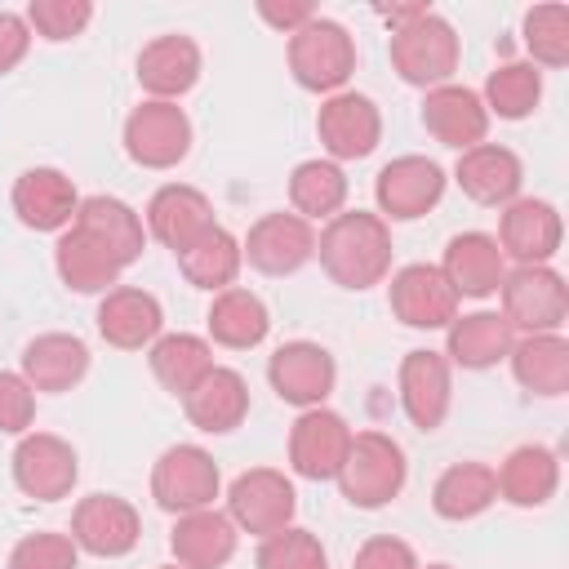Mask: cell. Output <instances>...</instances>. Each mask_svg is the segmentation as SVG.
Here are the masks:
<instances>
[{"label": "cell", "instance_id": "cell-7", "mask_svg": "<svg viewBox=\"0 0 569 569\" xmlns=\"http://www.w3.org/2000/svg\"><path fill=\"white\" fill-rule=\"evenodd\" d=\"M293 511H298V493H293L289 476L276 467L240 471L227 489V516L244 533H258V538L280 533L293 525Z\"/></svg>", "mask_w": 569, "mask_h": 569}, {"label": "cell", "instance_id": "cell-30", "mask_svg": "<svg viewBox=\"0 0 569 569\" xmlns=\"http://www.w3.org/2000/svg\"><path fill=\"white\" fill-rule=\"evenodd\" d=\"M498 498L511 507H542L560 489V458L547 445H520L507 453V462L493 471Z\"/></svg>", "mask_w": 569, "mask_h": 569}, {"label": "cell", "instance_id": "cell-26", "mask_svg": "<svg viewBox=\"0 0 569 569\" xmlns=\"http://www.w3.org/2000/svg\"><path fill=\"white\" fill-rule=\"evenodd\" d=\"M440 276L449 280V289L458 298H489L498 293L507 267H502V249L493 236L485 231H462L445 244V258H440Z\"/></svg>", "mask_w": 569, "mask_h": 569}, {"label": "cell", "instance_id": "cell-43", "mask_svg": "<svg viewBox=\"0 0 569 569\" xmlns=\"http://www.w3.org/2000/svg\"><path fill=\"white\" fill-rule=\"evenodd\" d=\"M9 569H80V547L71 533H27L9 551Z\"/></svg>", "mask_w": 569, "mask_h": 569}, {"label": "cell", "instance_id": "cell-37", "mask_svg": "<svg viewBox=\"0 0 569 569\" xmlns=\"http://www.w3.org/2000/svg\"><path fill=\"white\" fill-rule=\"evenodd\" d=\"M240 262H244L240 240H236L227 227H209L191 249H182V253H178L182 276H187L196 289H209V293L231 289V284H236V276H240Z\"/></svg>", "mask_w": 569, "mask_h": 569}, {"label": "cell", "instance_id": "cell-8", "mask_svg": "<svg viewBox=\"0 0 569 569\" xmlns=\"http://www.w3.org/2000/svg\"><path fill=\"white\" fill-rule=\"evenodd\" d=\"M316 133H320V147L333 156V164L338 160H365L382 142V111L369 93L342 89V93H329L320 102Z\"/></svg>", "mask_w": 569, "mask_h": 569}, {"label": "cell", "instance_id": "cell-46", "mask_svg": "<svg viewBox=\"0 0 569 569\" xmlns=\"http://www.w3.org/2000/svg\"><path fill=\"white\" fill-rule=\"evenodd\" d=\"M27 49H31V27H27V18L0 9V76L13 71V67L27 58Z\"/></svg>", "mask_w": 569, "mask_h": 569}, {"label": "cell", "instance_id": "cell-23", "mask_svg": "<svg viewBox=\"0 0 569 569\" xmlns=\"http://www.w3.org/2000/svg\"><path fill=\"white\" fill-rule=\"evenodd\" d=\"M453 178H458L462 196L476 200V204H511V200H520L525 164H520V156L511 147L480 142L471 151H458Z\"/></svg>", "mask_w": 569, "mask_h": 569}, {"label": "cell", "instance_id": "cell-13", "mask_svg": "<svg viewBox=\"0 0 569 569\" xmlns=\"http://www.w3.org/2000/svg\"><path fill=\"white\" fill-rule=\"evenodd\" d=\"M13 485L36 498V502H58L71 493L76 476H80V462H76V449L53 436V431H31L18 440L13 449Z\"/></svg>", "mask_w": 569, "mask_h": 569}, {"label": "cell", "instance_id": "cell-25", "mask_svg": "<svg viewBox=\"0 0 569 569\" xmlns=\"http://www.w3.org/2000/svg\"><path fill=\"white\" fill-rule=\"evenodd\" d=\"M196 80H200V44L191 36L169 31V36H156L151 44H142V53H138V84L156 102L182 98Z\"/></svg>", "mask_w": 569, "mask_h": 569}, {"label": "cell", "instance_id": "cell-36", "mask_svg": "<svg viewBox=\"0 0 569 569\" xmlns=\"http://www.w3.org/2000/svg\"><path fill=\"white\" fill-rule=\"evenodd\" d=\"M156 382L173 396H187L209 369H213V347L200 338V333H160L151 342V356H147Z\"/></svg>", "mask_w": 569, "mask_h": 569}, {"label": "cell", "instance_id": "cell-2", "mask_svg": "<svg viewBox=\"0 0 569 569\" xmlns=\"http://www.w3.org/2000/svg\"><path fill=\"white\" fill-rule=\"evenodd\" d=\"M333 480L351 507L378 511L405 489L409 462H405V449L387 431H360V436H351V449Z\"/></svg>", "mask_w": 569, "mask_h": 569}, {"label": "cell", "instance_id": "cell-15", "mask_svg": "<svg viewBox=\"0 0 569 569\" xmlns=\"http://www.w3.org/2000/svg\"><path fill=\"white\" fill-rule=\"evenodd\" d=\"M240 253L262 276H293L316 258V231L298 213H262L249 227Z\"/></svg>", "mask_w": 569, "mask_h": 569}, {"label": "cell", "instance_id": "cell-4", "mask_svg": "<svg viewBox=\"0 0 569 569\" xmlns=\"http://www.w3.org/2000/svg\"><path fill=\"white\" fill-rule=\"evenodd\" d=\"M289 71L311 93H342L356 71V40L333 18H311L289 36Z\"/></svg>", "mask_w": 569, "mask_h": 569}, {"label": "cell", "instance_id": "cell-42", "mask_svg": "<svg viewBox=\"0 0 569 569\" xmlns=\"http://www.w3.org/2000/svg\"><path fill=\"white\" fill-rule=\"evenodd\" d=\"M93 18V4L89 0H31L27 4V27L40 36V40H76Z\"/></svg>", "mask_w": 569, "mask_h": 569}, {"label": "cell", "instance_id": "cell-5", "mask_svg": "<svg viewBox=\"0 0 569 569\" xmlns=\"http://www.w3.org/2000/svg\"><path fill=\"white\" fill-rule=\"evenodd\" d=\"M502 320L525 333H560L569 316V284L556 267H516L498 284Z\"/></svg>", "mask_w": 569, "mask_h": 569}, {"label": "cell", "instance_id": "cell-33", "mask_svg": "<svg viewBox=\"0 0 569 569\" xmlns=\"http://www.w3.org/2000/svg\"><path fill=\"white\" fill-rule=\"evenodd\" d=\"M53 267H58L62 284L76 289V293H111V284H116L120 271H124V267H120L89 231H80V227H67V231L58 236V244H53Z\"/></svg>", "mask_w": 569, "mask_h": 569}, {"label": "cell", "instance_id": "cell-10", "mask_svg": "<svg viewBox=\"0 0 569 569\" xmlns=\"http://www.w3.org/2000/svg\"><path fill=\"white\" fill-rule=\"evenodd\" d=\"M373 196H378V218L387 222H413L422 218L427 209L440 204L445 196V169L427 156H396L378 169L373 178Z\"/></svg>", "mask_w": 569, "mask_h": 569}, {"label": "cell", "instance_id": "cell-49", "mask_svg": "<svg viewBox=\"0 0 569 569\" xmlns=\"http://www.w3.org/2000/svg\"><path fill=\"white\" fill-rule=\"evenodd\" d=\"M418 569H422V565H418ZM427 569H453V565H427Z\"/></svg>", "mask_w": 569, "mask_h": 569}, {"label": "cell", "instance_id": "cell-50", "mask_svg": "<svg viewBox=\"0 0 569 569\" xmlns=\"http://www.w3.org/2000/svg\"><path fill=\"white\" fill-rule=\"evenodd\" d=\"M160 569H182V565H160Z\"/></svg>", "mask_w": 569, "mask_h": 569}, {"label": "cell", "instance_id": "cell-17", "mask_svg": "<svg viewBox=\"0 0 569 569\" xmlns=\"http://www.w3.org/2000/svg\"><path fill=\"white\" fill-rule=\"evenodd\" d=\"M351 449V427L333 409H302L289 427V467L302 480H333Z\"/></svg>", "mask_w": 569, "mask_h": 569}, {"label": "cell", "instance_id": "cell-9", "mask_svg": "<svg viewBox=\"0 0 569 569\" xmlns=\"http://www.w3.org/2000/svg\"><path fill=\"white\" fill-rule=\"evenodd\" d=\"M124 151L142 169H173L191 151V120L178 102H142L124 120Z\"/></svg>", "mask_w": 569, "mask_h": 569}, {"label": "cell", "instance_id": "cell-14", "mask_svg": "<svg viewBox=\"0 0 569 569\" xmlns=\"http://www.w3.org/2000/svg\"><path fill=\"white\" fill-rule=\"evenodd\" d=\"M565 222L551 200H511L498 222V249L502 258H516V267H547L560 253Z\"/></svg>", "mask_w": 569, "mask_h": 569}, {"label": "cell", "instance_id": "cell-35", "mask_svg": "<svg viewBox=\"0 0 569 569\" xmlns=\"http://www.w3.org/2000/svg\"><path fill=\"white\" fill-rule=\"evenodd\" d=\"M271 329V316H267V302L249 289H222L213 293L209 302V338L218 347H231V351H249L267 338Z\"/></svg>", "mask_w": 569, "mask_h": 569}, {"label": "cell", "instance_id": "cell-34", "mask_svg": "<svg viewBox=\"0 0 569 569\" xmlns=\"http://www.w3.org/2000/svg\"><path fill=\"white\" fill-rule=\"evenodd\" d=\"M493 502H498V480H493V467L485 462H453L431 485V507L440 520L462 525V520L485 516Z\"/></svg>", "mask_w": 569, "mask_h": 569}, {"label": "cell", "instance_id": "cell-41", "mask_svg": "<svg viewBox=\"0 0 569 569\" xmlns=\"http://www.w3.org/2000/svg\"><path fill=\"white\" fill-rule=\"evenodd\" d=\"M258 569H329V556L320 547V538L311 529H280V533H267L262 547H258Z\"/></svg>", "mask_w": 569, "mask_h": 569}, {"label": "cell", "instance_id": "cell-31", "mask_svg": "<svg viewBox=\"0 0 569 569\" xmlns=\"http://www.w3.org/2000/svg\"><path fill=\"white\" fill-rule=\"evenodd\" d=\"M516 329L502 320V311H471V316H453L449 320V342H445V360L462 365V369H493L498 360L511 356Z\"/></svg>", "mask_w": 569, "mask_h": 569}, {"label": "cell", "instance_id": "cell-45", "mask_svg": "<svg viewBox=\"0 0 569 569\" xmlns=\"http://www.w3.org/2000/svg\"><path fill=\"white\" fill-rule=\"evenodd\" d=\"M351 569H418V556L405 538H391V533H378L369 542H360Z\"/></svg>", "mask_w": 569, "mask_h": 569}, {"label": "cell", "instance_id": "cell-44", "mask_svg": "<svg viewBox=\"0 0 569 569\" xmlns=\"http://www.w3.org/2000/svg\"><path fill=\"white\" fill-rule=\"evenodd\" d=\"M36 418V391L22 373H0V431L22 436Z\"/></svg>", "mask_w": 569, "mask_h": 569}, {"label": "cell", "instance_id": "cell-27", "mask_svg": "<svg viewBox=\"0 0 569 569\" xmlns=\"http://www.w3.org/2000/svg\"><path fill=\"white\" fill-rule=\"evenodd\" d=\"M236 542H240V533H236L231 516H222L213 507L178 516V525L169 533L173 565H182V569H222L236 556Z\"/></svg>", "mask_w": 569, "mask_h": 569}, {"label": "cell", "instance_id": "cell-6", "mask_svg": "<svg viewBox=\"0 0 569 569\" xmlns=\"http://www.w3.org/2000/svg\"><path fill=\"white\" fill-rule=\"evenodd\" d=\"M218 485H222L218 462L200 445H169L151 467V498L169 516L209 507L218 498Z\"/></svg>", "mask_w": 569, "mask_h": 569}, {"label": "cell", "instance_id": "cell-28", "mask_svg": "<svg viewBox=\"0 0 569 569\" xmlns=\"http://www.w3.org/2000/svg\"><path fill=\"white\" fill-rule=\"evenodd\" d=\"M89 373V347L76 333H40L22 347V378L31 391H71Z\"/></svg>", "mask_w": 569, "mask_h": 569}, {"label": "cell", "instance_id": "cell-12", "mask_svg": "<svg viewBox=\"0 0 569 569\" xmlns=\"http://www.w3.org/2000/svg\"><path fill=\"white\" fill-rule=\"evenodd\" d=\"M138 538H142V520H138L133 502H124L116 493H89L71 511V542L98 560L129 556L138 547Z\"/></svg>", "mask_w": 569, "mask_h": 569}, {"label": "cell", "instance_id": "cell-1", "mask_svg": "<svg viewBox=\"0 0 569 569\" xmlns=\"http://www.w3.org/2000/svg\"><path fill=\"white\" fill-rule=\"evenodd\" d=\"M316 253H320V267L329 271L333 284L373 289L391 271V227L365 209L333 213L325 222V231L316 236Z\"/></svg>", "mask_w": 569, "mask_h": 569}, {"label": "cell", "instance_id": "cell-21", "mask_svg": "<svg viewBox=\"0 0 569 569\" xmlns=\"http://www.w3.org/2000/svg\"><path fill=\"white\" fill-rule=\"evenodd\" d=\"M209 227H218L213 222V204H209L204 191H196L187 182H169L147 200V231L173 253L191 249Z\"/></svg>", "mask_w": 569, "mask_h": 569}, {"label": "cell", "instance_id": "cell-47", "mask_svg": "<svg viewBox=\"0 0 569 569\" xmlns=\"http://www.w3.org/2000/svg\"><path fill=\"white\" fill-rule=\"evenodd\" d=\"M258 18L271 22V27L284 31V36H293L298 27H307V22L316 18V9H311V4H271V0H262V4H258Z\"/></svg>", "mask_w": 569, "mask_h": 569}, {"label": "cell", "instance_id": "cell-24", "mask_svg": "<svg viewBox=\"0 0 569 569\" xmlns=\"http://www.w3.org/2000/svg\"><path fill=\"white\" fill-rule=\"evenodd\" d=\"M182 409H187V422L196 431H209V436H227L236 431L244 418H249V382L227 369V365H213L187 396H182Z\"/></svg>", "mask_w": 569, "mask_h": 569}, {"label": "cell", "instance_id": "cell-11", "mask_svg": "<svg viewBox=\"0 0 569 569\" xmlns=\"http://www.w3.org/2000/svg\"><path fill=\"white\" fill-rule=\"evenodd\" d=\"M267 382H271V391H276L284 405L320 409L325 396H329L333 382H338V365H333V356H329L320 342L293 338V342H284V347L271 351V360H267Z\"/></svg>", "mask_w": 569, "mask_h": 569}, {"label": "cell", "instance_id": "cell-3", "mask_svg": "<svg viewBox=\"0 0 569 569\" xmlns=\"http://www.w3.org/2000/svg\"><path fill=\"white\" fill-rule=\"evenodd\" d=\"M458 58H462V44H458L453 22H445L431 9L391 31V67L413 89L449 84V76L458 71Z\"/></svg>", "mask_w": 569, "mask_h": 569}, {"label": "cell", "instance_id": "cell-29", "mask_svg": "<svg viewBox=\"0 0 569 569\" xmlns=\"http://www.w3.org/2000/svg\"><path fill=\"white\" fill-rule=\"evenodd\" d=\"M71 227L89 231L120 267H133L142 258V244H147L142 218L124 200H116V196H84L80 209H76V218H71Z\"/></svg>", "mask_w": 569, "mask_h": 569}, {"label": "cell", "instance_id": "cell-39", "mask_svg": "<svg viewBox=\"0 0 569 569\" xmlns=\"http://www.w3.org/2000/svg\"><path fill=\"white\" fill-rule=\"evenodd\" d=\"M542 98V71L533 62H502L485 80V111L502 120H525Z\"/></svg>", "mask_w": 569, "mask_h": 569}, {"label": "cell", "instance_id": "cell-19", "mask_svg": "<svg viewBox=\"0 0 569 569\" xmlns=\"http://www.w3.org/2000/svg\"><path fill=\"white\" fill-rule=\"evenodd\" d=\"M422 129L440 147L471 151L489 133V111H485V102H480L476 89H467V84H440V89H427V98H422Z\"/></svg>", "mask_w": 569, "mask_h": 569}, {"label": "cell", "instance_id": "cell-16", "mask_svg": "<svg viewBox=\"0 0 569 569\" xmlns=\"http://www.w3.org/2000/svg\"><path fill=\"white\" fill-rule=\"evenodd\" d=\"M387 302H391V316L409 329H449V320L458 316V293L431 262L400 267L387 284Z\"/></svg>", "mask_w": 569, "mask_h": 569}, {"label": "cell", "instance_id": "cell-48", "mask_svg": "<svg viewBox=\"0 0 569 569\" xmlns=\"http://www.w3.org/2000/svg\"><path fill=\"white\" fill-rule=\"evenodd\" d=\"M427 13V4H400V9H378V18L382 22H391V31L396 27H405V22H413V18H422Z\"/></svg>", "mask_w": 569, "mask_h": 569}, {"label": "cell", "instance_id": "cell-38", "mask_svg": "<svg viewBox=\"0 0 569 569\" xmlns=\"http://www.w3.org/2000/svg\"><path fill=\"white\" fill-rule=\"evenodd\" d=\"M289 200L298 218H333L347 204V173L333 160H302L289 173Z\"/></svg>", "mask_w": 569, "mask_h": 569}, {"label": "cell", "instance_id": "cell-18", "mask_svg": "<svg viewBox=\"0 0 569 569\" xmlns=\"http://www.w3.org/2000/svg\"><path fill=\"white\" fill-rule=\"evenodd\" d=\"M449 400H453V378H449V360L431 347H418L400 360V409L418 431H436L449 418Z\"/></svg>", "mask_w": 569, "mask_h": 569}, {"label": "cell", "instance_id": "cell-32", "mask_svg": "<svg viewBox=\"0 0 569 569\" xmlns=\"http://www.w3.org/2000/svg\"><path fill=\"white\" fill-rule=\"evenodd\" d=\"M507 360L525 391L547 396V400L569 391V342L560 333H525L520 342H511Z\"/></svg>", "mask_w": 569, "mask_h": 569}, {"label": "cell", "instance_id": "cell-20", "mask_svg": "<svg viewBox=\"0 0 569 569\" xmlns=\"http://www.w3.org/2000/svg\"><path fill=\"white\" fill-rule=\"evenodd\" d=\"M9 200H13L18 222L31 227V231H67L76 209H80V196H76L71 178L62 169H49V164L18 173Z\"/></svg>", "mask_w": 569, "mask_h": 569}, {"label": "cell", "instance_id": "cell-22", "mask_svg": "<svg viewBox=\"0 0 569 569\" xmlns=\"http://www.w3.org/2000/svg\"><path fill=\"white\" fill-rule=\"evenodd\" d=\"M160 329H164V311H160L156 293L133 289V284H120V289L102 293V302H98L102 342H111L120 351H142L160 338Z\"/></svg>", "mask_w": 569, "mask_h": 569}, {"label": "cell", "instance_id": "cell-40", "mask_svg": "<svg viewBox=\"0 0 569 569\" xmlns=\"http://www.w3.org/2000/svg\"><path fill=\"white\" fill-rule=\"evenodd\" d=\"M525 49L533 53V67H565L569 62V9L565 4H533L520 18Z\"/></svg>", "mask_w": 569, "mask_h": 569}]
</instances>
